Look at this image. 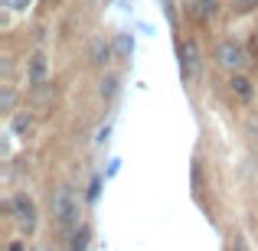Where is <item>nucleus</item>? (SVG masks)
<instances>
[{
  "mask_svg": "<svg viewBox=\"0 0 258 251\" xmlns=\"http://www.w3.org/2000/svg\"><path fill=\"white\" fill-rule=\"evenodd\" d=\"M30 4H33V0H4V7H7V10H13V13L30 10Z\"/></svg>",
  "mask_w": 258,
  "mask_h": 251,
  "instance_id": "nucleus-14",
  "label": "nucleus"
},
{
  "mask_svg": "<svg viewBox=\"0 0 258 251\" xmlns=\"http://www.w3.org/2000/svg\"><path fill=\"white\" fill-rule=\"evenodd\" d=\"M232 251H248V245H245V238H235V245H232Z\"/></svg>",
  "mask_w": 258,
  "mask_h": 251,
  "instance_id": "nucleus-16",
  "label": "nucleus"
},
{
  "mask_svg": "<svg viewBox=\"0 0 258 251\" xmlns=\"http://www.w3.org/2000/svg\"><path fill=\"white\" fill-rule=\"evenodd\" d=\"M13 101H17L13 88H10V85H4V92H0V111H13Z\"/></svg>",
  "mask_w": 258,
  "mask_h": 251,
  "instance_id": "nucleus-13",
  "label": "nucleus"
},
{
  "mask_svg": "<svg viewBox=\"0 0 258 251\" xmlns=\"http://www.w3.org/2000/svg\"><path fill=\"white\" fill-rule=\"evenodd\" d=\"M10 131L13 134H30L33 131V114L30 111H17L13 121H10Z\"/></svg>",
  "mask_w": 258,
  "mask_h": 251,
  "instance_id": "nucleus-8",
  "label": "nucleus"
},
{
  "mask_svg": "<svg viewBox=\"0 0 258 251\" xmlns=\"http://www.w3.org/2000/svg\"><path fill=\"white\" fill-rule=\"evenodd\" d=\"M52 212H56V219L62 222L66 232H76L79 228V199L72 196V189H59L56 199H52Z\"/></svg>",
  "mask_w": 258,
  "mask_h": 251,
  "instance_id": "nucleus-1",
  "label": "nucleus"
},
{
  "mask_svg": "<svg viewBox=\"0 0 258 251\" xmlns=\"http://www.w3.org/2000/svg\"><path fill=\"white\" fill-rule=\"evenodd\" d=\"M216 10H219V0H193V13H196L200 20L216 17Z\"/></svg>",
  "mask_w": 258,
  "mask_h": 251,
  "instance_id": "nucleus-10",
  "label": "nucleus"
},
{
  "mask_svg": "<svg viewBox=\"0 0 258 251\" xmlns=\"http://www.w3.org/2000/svg\"><path fill=\"white\" fill-rule=\"evenodd\" d=\"M216 59H219L222 69L229 72H242L248 65V52L242 43H235V39H226V43H219V49H216Z\"/></svg>",
  "mask_w": 258,
  "mask_h": 251,
  "instance_id": "nucleus-2",
  "label": "nucleus"
},
{
  "mask_svg": "<svg viewBox=\"0 0 258 251\" xmlns=\"http://www.w3.org/2000/svg\"><path fill=\"white\" fill-rule=\"evenodd\" d=\"M46 75H49V59H46L43 49H36L30 59H26V82H30L33 88L46 85Z\"/></svg>",
  "mask_w": 258,
  "mask_h": 251,
  "instance_id": "nucleus-5",
  "label": "nucleus"
},
{
  "mask_svg": "<svg viewBox=\"0 0 258 251\" xmlns=\"http://www.w3.org/2000/svg\"><path fill=\"white\" fill-rule=\"evenodd\" d=\"M10 251H23V241H13V245H10Z\"/></svg>",
  "mask_w": 258,
  "mask_h": 251,
  "instance_id": "nucleus-17",
  "label": "nucleus"
},
{
  "mask_svg": "<svg viewBox=\"0 0 258 251\" xmlns=\"http://www.w3.org/2000/svg\"><path fill=\"white\" fill-rule=\"evenodd\" d=\"M88 241H92V228H88V225H79L76 232H72V245H69V251H85Z\"/></svg>",
  "mask_w": 258,
  "mask_h": 251,
  "instance_id": "nucleus-9",
  "label": "nucleus"
},
{
  "mask_svg": "<svg viewBox=\"0 0 258 251\" xmlns=\"http://www.w3.org/2000/svg\"><path fill=\"white\" fill-rule=\"evenodd\" d=\"M114 52H118L121 59H127V56H131V52H134V39L127 36V33H121V36L114 39Z\"/></svg>",
  "mask_w": 258,
  "mask_h": 251,
  "instance_id": "nucleus-11",
  "label": "nucleus"
},
{
  "mask_svg": "<svg viewBox=\"0 0 258 251\" xmlns=\"http://www.w3.org/2000/svg\"><path fill=\"white\" fill-rule=\"evenodd\" d=\"M10 212H13V222H17L23 232H33V228H36V202H33L26 193H17V196H13Z\"/></svg>",
  "mask_w": 258,
  "mask_h": 251,
  "instance_id": "nucleus-3",
  "label": "nucleus"
},
{
  "mask_svg": "<svg viewBox=\"0 0 258 251\" xmlns=\"http://www.w3.org/2000/svg\"><path fill=\"white\" fill-rule=\"evenodd\" d=\"M255 7H258V0H232L235 13H248V10H255Z\"/></svg>",
  "mask_w": 258,
  "mask_h": 251,
  "instance_id": "nucleus-15",
  "label": "nucleus"
},
{
  "mask_svg": "<svg viewBox=\"0 0 258 251\" xmlns=\"http://www.w3.org/2000/svg\"><path fill=\"white\" fill-rule=\"evenodd\" d=\"M111 49H114L111 43H105V39H95V43H92V62H95V65H105L108 59H111Z\"/></svg>",
  "mask_w": 258,
  "mask_h": 251,
  "instance_id": "nucleus-7",
  "label": "nucleus"
},
{
  "mask_svg": "<svg viewBox=\"0 0 258 251\" xmlns=\"http://www.w3.org/2000/svg\"><path fill=\"white\" fill-rule=\"evenodd\" d=\"M200 65H203V56H200V46L193 39H183L180 43V72L186 82H193L200 75Z\"/></svg>",
  "mask_w": 258,
  "mask_h": 251,
  "instance_id": "nucleus-4",
  "label": "nucleus"
},
{
  "mask_svg": "<svg viewBox=\"0 0 258 251\" xmlns=\"http://www.w3.org/2000/svg\"><path fill=\"white\" fill-rule=\"evenodd\" d=\"M46 4H49V0H46Z\"/></svg>",
  "mask_w": 258,
  "mask_h": 251,
  "instance_id": "nucleus-18",
  "label": "nucleus"
},
{
  "mask_svg": "<svg viewBox=\"0 0 258 251\" xmlns=\"http://www.w3.org/2000/svg\"><path fill=\"white\" fill-rule=\"evenodd\" d=\"M229 88H232V95H235V98H242V101H248V98H252V82H248L245 75H239V72L232 75Z\"/></svg>",
  "mask_w": 258,
  "mask_h": 251,
  "instance_id": "nucleus-6",
  "label": "nucleus"
},
{
  "mask_svg": "<svg viewBox=\"0 0 258 251\" xmlns=\"http://www.w3.org/2000/svg\"><path fill=\"white\" fill-rule=\"evenodd\" d=\"M114 95H118V78H114V75H105V78H101V98L111 101Z\"/></svg>",
  "mask_w": 258,
  "mask_h": 251,
  "instance_id": "nucleus-12",
  "label": "nucleus"
}]
</instances>
